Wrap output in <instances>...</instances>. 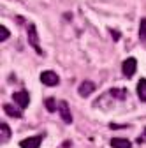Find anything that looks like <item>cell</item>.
Returning a JSON list of instances; mask_svg holds the SVG:
<instances>
[{
    "label": "cell",
    "instance_id": "2",
    "mask_svg": "<svg viewBox=\"0 0 146 148\" xmlns=\"http://www.w3.org/2000/svg\"><path fill=\"white\" fill-rule=\"evenodd\" d=\"M136 71H137V60L134 57L127 58L121 64V72H123V76H127V78H132L134 74H136Z\"/></svg>",
    "mask_w": 146,
    "mask_h": 148
},
{
    "label": "cell",
    "instance_id": "5",
    "mask_svg": "<svg viewBox=\"0 0 146 148\" xmlns=\"http://www.w3.org/2000/svg\"><path fill=\"white\" fill-rule=\"evenodd\" d=\"M58 113H60V116H62V120H63L65 123H72L70 108H69V104H67L65 101H60V102H58Z\"/></svg>",
    "mask_w": 146,
    "mask_h": 148
},
{
    "label": "cell",
    "instance_id": "3",
    "mask_svg": "<svg viewBox=\"0 0 146 148\" xmlns=\"http://www.w3.org/2000/svg\"><path fill=\"white\" fill-rule=\"evenodd\" d=\"M41 81L46 86H57L60 83V78H58V74L53 72V71H44V72H41Z\"/></svg>",
    "mask_w": 146,
    "mask_h": 148
},
{
    "label": "cell",
    "instance_id": "9",
    "mask_svg": "<svg viewBox=\"0 0 146 148\" xmlns=\"http://www.w3.org/2000/svg\"><path fill=\"white\" fill-rule=\"evenodd\" d=\"M4 111H5L9 116H12V118H21V116H23L21 109H18V108H14V106H11V104H4Z\"/></svg>",
    "mask_w": 146,
    "mask_h": 148
},
{
    "label": "cell",
    "instance_id": "12",
    "mask_svg": "<svg viewBox=\"0 0 146 148\" xmlns=\"http://www.w3.org/2000/svg\"><path fill=\"white\" fill-rule=\"evenodd\" d=\"M139 39L143 42H146V18H143L139 23Z\"/></svg>",
    "mask_w": 146,
    "mask_h": 148
},
{
    "label": "cell",
    "instance_id": "15",
    "mask_svg": "<svg viewBox=\"0 0 146 148\" xmlns=\"http://www.w3.org/2000/svg\"><path fill=\"white\" fill-rule=\"evenodd\" d=\"M144 136H146V129H144Z\"/></svg>",
    "mask_w": 146,
    "mask_h": 148
},
{
    "label": "cell",
    "instance_id": "13",
    "mask_svg": "<svg viewBox=\"0 0 146 148\" xmlns=\"http://www.w3.org/2000/svg\"><path fill=\"white\" fill-rule=\"evenodd\" d=\"M44 104H46V108H48V111H49V113H53V111H57V102H55V99H53V97H48V99L44 101Z\"/></svg>",
    "mask_w": 146,
    "mask_h": 148
},
{
    "label": "cell",
    "instance_id": "8",
    "mask_svg": "<svg viewBox=\"0 0 146 148\" xmlns=\"http://www.w3.org/2000/svg\"><path fill=\"white\" fill-rule=\"evenodd\" d=\"M111 146L113 148H130V141L125 139V138H113L111 139Z\"/></svg>",
    "mask_w": 146,
    "mask_h": 148
},
{
    "label": "cell",
    "instance_id": "11",
    "mask_svg": "<svg viewBox=\"0 0 146 148\" xmlns=\"http://www.w3.org/2000/svg\"><path fill=\"white\" fill-rule=\"evenodd\" d=\"M0 132H2V143H7L9 139H11V129H9V125L5 123V122H2L0 123Z\"/></svg>",
    "mask_w": 146,
    "mask_h": 148
},
{
    "label": "cell",
    "instance_id": "10",
    "mask_svg": "<svg viewBox=\"0 0 146 148\" xmlns=\"http://www.w3.org/2000/svg\"><path fill=\"white\" fill-rule=\"evenodd\" d=\"M137 97L143 102H146V78H141L137 83Z\"/></svg>",
    "mask_w": 146,
    "mask_h": 148
},
{
    "label": "cell",
    "instance_id": "4",
    "mask_svg": "<svg viewBox=\"0 0 146 148\" xmlns=\"http://www.w3.org/2000/svg\"><path fill=\"white\" fill-rule=\"evenodd\" d=\"M12 99H14V102L20 106L21 109H25L28 106V102H30V94L27 90H20V92H14V94H12Z\"/></svg>",
    "mask_w": 146,
    "mask_h": 148
},
{
    "label": "cell",
    "instance_id": "7",
    "mask_svg": "<svg viewBox=\"0 0 146 148\" xmlns=\"http://www.w3.org/2000/svg\"><path fill=\"white\" fill-rule=\"evenodd\" d=\"M95 90V83L93 81H83L81 85H79V88H78V94L81 95V97H88L90 94H92V92Z\"/></svg>",
    "mask_w": 146,
    "mask_h": 148
},
{
    "label": "cell",
    "instance_id": "1",
    "mask_svg": "<svg viewBox=\"0 0 146 148\" xmlns=\"http://www.w3.org/2000/svg\"><path fill=\"white\" fill-rule=\"evenodd\" d=\"M27 34H28V44L35 49V53L37 55H44L41 44H39V35H37V27H35L33 23H28L27 27Z\"/></svg>",
    "mask_w": 146,
    "mask_h": 148
},
{
    "label": "cell",
    "instance_id": "6",
    "mask_svg": "<svg viewBox=\"0 0 146 148\" xmlns=\"http://www.w3.org/2000/svg\"><path fill=\"white\" fill-rule=\"evenodd\" d=\"M42 134H39V136H32V138H27V139H23L21 143H20V146L21 148H39L41 146V143H42Z\"/></svg>",
    "mask_w": 146,
    "mask_h": 148
},
{
    "label": "cell",
    "instance_id": "14",
    "mask_svg": "<svg viewBox=\"0 0 146 148\" xmlns=\"http://www.w3.org/2000/svg\"><path fill=\"white\" fill-rule=\"evenodd\" d=\"M0 30H2V37H0V41H7L9 39V30H7V27L0 25Z\"/></svg>",
    "mask_w": 146,
    "mask_h": 148
}]
</instances>
